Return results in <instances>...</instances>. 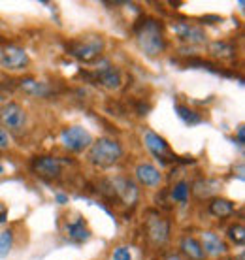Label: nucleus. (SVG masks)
Instances as JSON below:
<instances>
[{"label":"nucleus","instance_id":"nucleus-1","mask_svg":"<svg viewBox=\"0 0 245 260\" xmlns=\"http://www.w3.org/2000/svg\"><path fill=\"white\" fill-rule=\"evenodd\" d=\"M134 38L138 47L149 57H157L166 49L164 25L155 17H142L134 25Z\"/></svg>","mask_w":245,"mask_h":260},{"label":"nucleus","instance_id":"nucleus-2","mask_svg":"<svg viewBox=\"0 0 245 260\" xmlns=\"http://www.w3.org/2000/svg\"><path fill=\"white\" fill-rule=\"evenodd\" d=\"M100 190L106 198L110 200H119L121 204L134 208L138 198H140V189L134 183V179H130L127 176H115L108 177L100 183Z\"/></svg>","mask_w":245,"mask_h":260},{"label":"nucleus","instance_id":"nucleus-3","mask_svg":"<svg viewBox=\"0 0 245 260\" xmlns=\"http://www.w3.org/2000/svg\"><path fill=\"white\" fill-rule=\"evenodd\" d=\"M122 145L111 138H100L90 143L89 162L97 168H110L122 158Z\"/></svg>","mask_w":245,"mask_h":260},{"label":"nucleus","instance_id":"nucleus-4","mask_svg":"<svg viewBox=\"0 0 245 260\" xmlns=\"http://www.w3.org/2000/svg\"><path fill=\"white\" fill-rule=\"evenodd\" d=\"M66 51L76 57L79 62H95L104 51V38L98 34H87L83 38L65 42Z\"/></svg>","mask_w":245,"mask_h":260},{"label":"nucleus","instance_id":"nucleus-5","mask_svg":"<svg viewBox=\"0 0 245 260\" xmlns=\"http://www.w3.org/2000/svg\"><path fill=\"white\" fill-rule=\"evenodd\" d=\"M85 78L93 79V81H97L98 85H102L104 89H108V91H119L122 85V78H121V72L117 70L115 66L111 64L108 59H100L98 60L97 68L95 72H90V74H85L81 72Z\"/></svg>","mask_w":245,"mask_h":260},{"label":"nucleus","instance_id":"nucleus-6","mask_svg":"<svg viewBox=\"0 0 245 260\" xmlns=\"http://www.w3.org/2000/svg\"><path fill=\"white\" fill-rule=\"evenodd\" d=\"M145 236L155 247L166 245L170 240V221L157 211H149L145 217Z\"/></svg>","mask_w":245,"mask_h":260},{"label":"nucleus","instance_id":"nucleus-7","mask_svg":"<svg viewBox=\"0 0 245 260\" xmlns=\"http://www.w3.org/2000/svg\"><path fill=\"white\" fill-rule=\"evenodd\" d=\"M26 124V111L19 102H6L0 106V126L2 130H10L19 134Z\"/></svg>","mask_w":245,"mask_h":260},{"label":"nucleus","instance_id":"nucleus-8","mask_svg":"<svg viewBox=\"0 0 245 260\" xmlns=\"http://www.w3.org/2000/svg\"><path fill=\"white\" fill-rule=\"evenodd\" d=\"M30 172L45 181H53L63 176V160L57 156L36 155L30 158Z\"/></svg>","mask_w":245,"mask_h":260},{"label":"nucleus","instance_id":"nucleus-9","mask_svg":"<svg viewBox=\"0 0 245 260\" xmlns=\"http://www.w3.org/2000/svg\"><path fill=\"white\" fill-rule=\"evenodd\" d=\"M60 142L68 151H74V153H81L87 147H90L93 143V136H90L89 130H85L83 126H66L63 132H60Z\"/></svg>","mask_w":245,"mask_h":260},{"label":"nucleus","instance_id":"nucleus-10","mask_svg":"<svg viewBox=\"0 0 245 260\" xmlns=\"http://www.w3.org/2000/svg\"><path fill=\"white\" fill-rule=\"evenodd\" d=\"M143 143H145V147L157 156V160H161V164L177 162V160H179V158L170 151V145H168L166 140L162 136H159L157 132H153V130H145V132H143Z\"/></svg>","mask_w":245,"mask_h":260},{"label":"nucleus","instance_id":"nucleus-11","mask_svg":"<svg viewBox=\"0 0 245 260\" xmlns=\"http://www.w3.org/2000/svg\"><path fill=\"white\" fill-rule=\"evenodd\" d=\"M30 59L23 47L19 46H8L4 47V51L0 53V66L6 68V70L17 72V70H25L28 66Z\"/></svg>","mask_w":245,"mask_h":260},{"label":"nucleus","instance_id":"nucleus-12","mask_svg":"<svg viewBox=\"0 0 245 260\" xmlns=\"http://www.w3.org/2000/svg\"><path fill=\"white\" fill-rule=\"evenodd\" d=\"M172 30L175 32V36L183 42H187V44H193V46H198V44H206L207 42V36L206 32L202 30L200 26L196 25H191L187 21H177L172 25Z\"/></svg>","mask_w":245,"mask_h":260},{"label":"nucleus","instance_id":"nucleus-13","mask_svg":"<svg viewBox=\"0 0 245 260\" xmlns=\"http://www.w3.org/2000/svg\"><path fill=\"white\" fill-rule=\"evenodd\" d=\"M136 179H138V183L143 185V187L157 189V187H161V183H162V174L159 172V168L153 166V164L142 162L136 166Z\"/></svg>","mask_w":245,"mask_h":260},{"label":"nucleus","instance_id":"nucleus-14","mask_svg":"<svg viewBox=\"0 0 245 260\" xmlns=\"http://www.w3.org/2000/svg\"><path fill=\"white\" fill-rule=\"evenodd\" d=\"M19 87H21V91L34 98H47L53 94L51 85L47 83V81H40V79H34V78L19 79Z\"/></svg>","mask_w":245,"mask_h":260},{"label":"nucleus","instance_id":"nucleus-15","mask_svg":"<svg viewBox=\"0 0 245 260\" xmlns=\"http://www.w3.org/2000/svg\"><path fill=\"white\" fill-rule=\"evenodd\" d=\"M181 256L185 260H206V253L202 249L200 241L193 236H183L179 241Z\"/></svg>","mask_w":245,"mask_h":260},{"label":"nucleus","instance_id":"nucleus-16","mask_svg":"<svg viewBox=\"0 0 245 260\" xmlns=\"http://www.w3.org/2000/svg\"><path fill=\"white\" fill-rule=\"evenodd\" d=\"M200 245L204 249V253L206 254H211V256H219V254H226L228 247H226V243L221 240L219 236L215 234V232H202L200 236Z\"/></svg>","mask_w":245,"mask_h":260},{"label":"nucleus","instance_id":"nucleus-17","mask_svg":"<svg viewBox=\"0 0 245 260\" xmlns=\"http://www.w3.org/2000/svg\"><path fill=\"white\" fill-rule=\"evenodd\" d=\"M234 211H236L234 202L226 200V198H211L207 204V213L217 219H228L234 215Z\"/></svg>","mask_w":245,"mask_h":260},{"label":"nucleus","instance_id":"nucleus-18","mask_svg":"<svg viewBox=\"0 0 245 260\" xmlns=\"http://www.w3.org/2000/svg\"><path fill=\"white\" fill-rule=\"evenodd\" d=\"M207 51L213 59L219 60H230L236 57V46L232 42H226V40H217V42H211Z\"/></svg>","mask_w":245,"mask_h":260},{"label":"nucleus","instance_id":"nucleus-19","mask_svg":"<svg viewBox=\"0 0 245 260\" xmlns=\"http://www.w3.org/2000/svg\"><path fill=\"white\" fill-rule=\"evenodd\" d=\"M66 236H68V240L74 241V243H85V241L90 238V232L87 224H85L83 219H76V221H72L66 224Z\"/></svg>","mask_w":245,"mask_h":260},{"label":"nucleus","instance_id":"nucleus-20","mask_svg":"<svg viewBox=\"0 0 245 260\" xmlns=\"http://www.w3.org/2000/svg\"><path fill=\"white\" fill-rule=\"evenodd\" d=\"M219 189V181L217 179H198V181H194L193 185V192L196 194V198H209L211 194H215Z\"/></svg>","mask_w":245,"mask_h":260},{"label":"nucleus","instance_id":"nucleus-21","mask_svg":"<svg viewBox=\"0 0 245 260\" xmlns=\"http://www.w3.org/2000/svg\"><path fill=\"white\" fill-rule=\"evenodd\" d=\"M175 113H177V117L185 124H189V126H196V124L202 123V115H198L196 111H193L189 106L175 104Z\"/></svg>","mask_w":245,"mask_h":260},{"label":"nucleus","instance_id":"nucleus-22","mask_svg":"<svg viewBox=\"0 0 245 260\" xmlns=\"http://www.w3.org/2000/svg\"><path fill=\"white\" fill-rule=\"evenodd\" d=\"M189 192H191L189 183L187 181H177L174 187H172V200L179 202V204H187Z\"/></svg>","mask_w":245,"mask_h":260},{"label":"nucleus","instance_id":"nucleus-23","mask_svg":"<svg viewBox=\"0 0 245 260\" xmlns=\"http://www.w3.org/2000/svg\"><path fill=\"white\" fill-rule=\"evenodd\" d=\"M228 238H230V241L232 243H236V245H245V228L241 222H238V224H232V226L228 228Z\"/></svg>","mask_w":245,"mask_h":260},{"label":"nucleus","instance_id":"nucleus-24","mask_svg":"<svg viewBox=\"0 0 245 260\" xmlns=\"http://www.w3.org/2000/svg\"><path fill=\"white\" fill-rule=\"evenodd\" d=\"M13 247V232L12 230H4L0 234V256H8Z\"/></svg>","mask_w":245,"mask_h":260},{"label":"nucleus","instance_id":"nucleus-25","mask_svg":"<svg viewBox=\"0 0 245 260\" xmlns=\"http://www.w3.org/2000/svg\"><path fill=\"white\" fill-rule=\"evenodd\" d=\"M111 260H132V254L127 247H117L113 253H111Z\"/></svg>","mask_w":245,"mask_h":260},{"label":"nucleus","instance_id":"nucleus-26","mask_svg":"<svg viewBox=\"0 0 245 260\" xmlns=\"http://www.w3.org/2000/svg\"><path fill=\"white\" fill-rule=\"evenodd\" d=\"M10 147V134L0 128V151H6Z\"/></svg>","mask_w":245,"mask_h":260},{"label":"nucleus","instance_id":"nucleus-27","mask_svg":"<svg viewBox=\"0 0 245 260\" xmlns=\"http://www.w3.org/2000/svg\"><path fill=\"white\" fill-rule=\"evenodd\" d=\"M164 260H185V258H183V256H181L179 253H166Z\"/></svg>","mask_w":245,"mask_h":260},{"label":"nucleus","instance_id":"nucleus-28","mask_svg":"<svg viewBox=\"0 0 245 260\" xmlns=\"http://www.w3.org/2000/svg\"><path fill=\"white\" fill-rule=\"evenodd\" d=\"M245 142V128L243 124L241 126H238V143H243Z\"/></svg>","mask_w":245,"mask_h":260},{"label":"nucleus","instance_id":"nucleus-29","mask_svg":"<svg viewBox=\"0 0 245 260\" xmlns=\"http://www.w3.org/2000/svg\"><path fill=\"white\" fill-rule=\"evenodd\" d=\"M217 21H221V17H217V15H207V17H202V23H217Z\"/></svg>","mask_w":245,"mask_h":260},{"label":"nucleus","instance_id":"nucleus-30","mask_svg":"<svg viewBox=\"0 0 245 260\" xmlns=\"http://www.w3.org/2000/svg\"><path fill=\"white\" fill-rule=\"evenodd\" d=\"M57 200H58V204H66V200H68V198H66L65 194H57Z\"/></svg>","mask_w":245,"mask_h":260},{"label":"nucleus","instance_id":"nucleus-31","mask_svg":"<svg viewBox=\"0 0 245 260\" xmlns=\"http://www.w3.org/2000/svg\"><path fill=\"white\" fill-rule=\"evenodd\" d=\"M6 221V211H2V213H0V222H4Z\"/></svg>","mask_w":245,"mask_h":260},{"label":"nucleus","instance_id":"nucleus-32","mask_svg":"<svg viewBox=\"0 0 245 260\" xmlns=\"http://www.w3.org/2000/svg\"><path fill=\"white\" fill-rule=\"evenodd\" d=\"M225 260H234V258H225Z\"/></svg>","mask_w":245,"mask_h":260}]
</instances>
